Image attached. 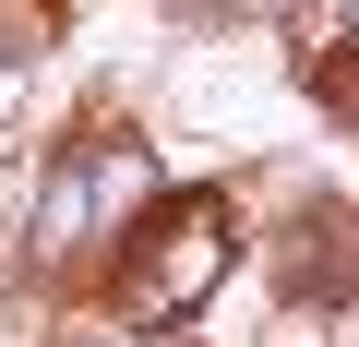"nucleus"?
<instances>
[{
    "mask_svg": "<svg viewBox=\"0 0 359 347\" xmlns=\"http://www.w3.org/2000/svg\"><path fill=\"white\" fill-rule=\"evenodd\" d=\"M216 275H228V204H216V192H180V216H168V252H156V275H144L132 299L168 323V311H192Z\"/></svg>",
    "mask_w": 359,
    "mask_h": 347,
    "instance_id": "1",
    "label": "nucleus"
},
{
    "mask_svg": "<svg viewBox=\"0 0 359 347\" xmlns=\"http://www.w3.org/2000/svg\"><path fill=\"white\" fill-rule=\"evenodd\" d=\"M132 180H156V168H132V156H72L60 180H48V204H36V240H48V252H84V240H96V204H120Z\"/></svg>",
    "mask_w": 359,
    "mask_h": 347,
    "instance_id": "2",
    "label": "nucleus"
}]
</instances>
